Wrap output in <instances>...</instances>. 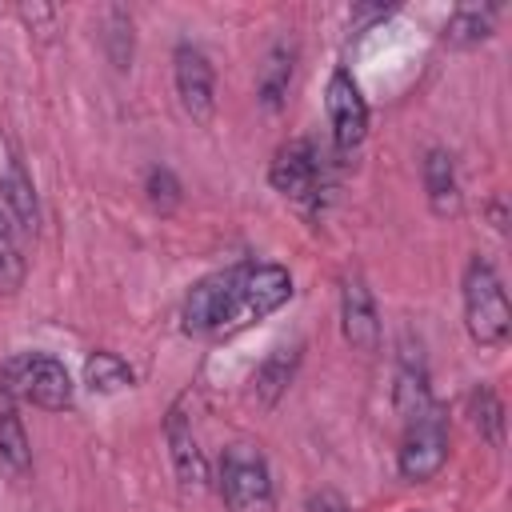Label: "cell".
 <instances>
[{"label":"cell","mask_w":512,"mask_h":512,"mask_svg":"<svg viewBox=\"0 0 512 512\" xmlns=\"http://www.w3.org/2000/svg\"><path fill=\"white\" fill-rule=\"evenodd\" d=\"M292 300V276L280 264H232L192 284L180 320L184 332L212 336L248 328Z\"/></svg>","instance_id":"cell-1"},{"label":"cell","mask_w":512,"mask_h":512,"mask_svg":"<svg viewBox=\"0 0 512 512\" xmlns=\"http://www.w3.org/2000/svg\"><path fill=\"white\" fill-rule=\"evenodd\" d=\"M268 180H272V188L284 200H292L308 216H320L324 204H328V196H332L328 156L308 136H296V140H288V144L276 148V156L268 164Z\"/></svg>","instance_id":"cell-2"},{"label":"cell","mask_w":512,"mask_h":512,"mask_svg":"<svg viewBox=\"0 0 512 512\" xmlns=\"http://www.w3.org/2000/svg\"><path fill=\"white\" fill-rule=\"evenodd\" d=\"M460 300H464V328L480 348H500L512 332V304L504 292L500 272L484 256H468L460 276Z\"/></svg>","instance_id":"cell-3"},{"label":"cell","mask_w":512,"mask_h":512,"mask_svg":"<svg viewBox=\"0 0 512 512\" xmlns=\"http://www.w3.org/2000/svg\"><path fill=\"white\" fill-rule=\"evenodd\" d=\"M0 396L12 404L28 400L44 412H64L72 408V376L48 352H20L0 364Z\"/></svg>","instance_id":"cell-4"},{"label":"cell","mask_w":512,"mask_h":512,"mask_svg":"<svg viewBox=\"0 0 512 512\" xmlns=\"http://www.w3.org/2000/svg\"><path fill=\"white\" fill-rule=\"evenodd\" d=\"M448 464V408L428 404L420 416L404 420V436L396 448V468L404 480L424 484Z\"/></svg>","instance_id":"cell-5"},{"label":"cell","mask_w":512,"mask_h":512,"mask_svg":"<svg viewBox=\"0 0 512 512\" xmlns=\"http://www.w3.org/2000/svg\"><path fill=\"white\" fill-rule=\"evenodd\" d=\"M220 496L232 512H268L272 508V472L252 444H232L220 456Z\"/></svg>","instance_id":"cell-6"},{"label":"cell","mask_w":512,"mask_h":512,"mask_svg":"<svg viewBox=\"0 0 512 512\" xmlns=\"http://www.w3.org/2000/svg\"><path fill=\"white\" fill-rule=\"evenodd\" d=\"M172 84L184 116L192 124H208L216 112V72H212V60L188 40H180L172 52Z\"/></svg>","instance_id":"cell-7"},{"label":"cell","mask_w":512,"mask_h":512,"mask_svg":"<svg viewBox=\"0 0 512 512\" xmlns=\"http://www.w3.org/2000/svg\"><path fill=\"white\" fill-rule=\"evenodd\" d=\"M324 112H328V128H332L336 152H352L368 136V100H364V92H360V84H356V76L348 68H336L328 76Z\"/></svg>","instance_id":"cell-8"},{"label":"cell","mask_w":512,"mask_h":512,"mask_svg":"<svg viewBox=\"0 0 512 512\" xmlns=\"http://www.w3.org/2000/svg\"><path fill=\"white\" fill-rule=\"evenodd\" d=\"M396 412L400 420L420 416L432 400V384H428V364H424V348L420 340H412V332L400 336V352H396V388H392Z\"/></svg>","instance_id":"cell-9"},{"label":"cell","mask_w":512,"mask_h":512,"mask_svg":"<svg viewBox=\"0 0 512 512\" xmlns=\"http://www.w3.org/2000/svg\"><path fill=\"white\" fill-rule=\"evenodd\" d=\"M340 332L356 352H376L380 348V316L368 284L360 276H348L340 284Z\"/></svg>","instance_id":"cell-10"},{"label":"cell","mask_w":512,"mask_h":512,"mask_svg":"<svg viewBox=\"0 0 512 512\" xmlns=\"http://www.w3.org/2000/svg\"><path fill=\"white\" fill-rule=\"evenodd\" d=\"M164 444H168L176 480L184 488H204L208 484V460H204L200 440H196V428H192V420L184 416L180 404H172L168 416H164Z\"/></svg>","instance_id":"cell-11"},{"label":"cell","mask_w":512,"mask_h":512,"mask_svg":"<svg viewBox=\"0 0 512 512\" xmlns=\"http://www.w3.org/2000/svg\"><path fill=\"white\" fill-rule=\"evenodd\" d=\"M420 176H424V196H428V208L440 216V220H452L460 216V176H456V160L452 152L444 148H428L424 160H420Z\"/></svg>","instance_id":"cell-12"},{"label":"cell","mask_w":512,"mask_h":512,"mask_svg":"<svg viewBox=\"0 0 512 512\" xmlns=\"http://www.w3.org/2000/svg\"><path fill=\"white\" fill-rule=\"evenodd\" d=\"M0 204H4V216L16 224V232L32 236L36 224H40V204H36V184L28 176V168L12 156L4 164V176H0Z\"/></svg>","instance_id":"cell-13"},{"label":"cell","mask_w":512,"mask_h":512,"mask_svg":"<svg viewBox=\"0 0 512 512\" xmlns=\"http://www.w3.org/2000/svg\"><path fill=\"white\" fill-rule=\"evenodd\" d=\"M292 76H296V44H292V40H276V44L264 52V64H260V72H256V100H260L268 112H280L284 100H288Z\"/></svg>","instance_id":"cell-14"},{"label":"cell","mask_w":512,"mask_h":512,"mask_svg":"<svg viewBox=\"0 0 512 512\" xmlns=\"http://www.w3.org/2000/svg\"><path fill=\"white\" fill-rule=\"evenodd\" d=\"M296 364H300V344H276V348L256 364V372H252V392H256V400H260L264 408H272V404L288 392V384H292V376H296Z\"/></svg>","instance_id":"cell-15"},{"label":"cell","mask_w":512,"mask_h":512,"mask_svg":"<svg viewBox=\"0 0 512 512\" xmlns=\"http://www.w3.org/2000/svg\"><path fill=\"white\" fill-rule=\"evenodd\" d=\"M496 12H500L496 4H460V8L448 16V24H444V40H448L452 48H472V44L488 40Z\"/></svg>","instance_id":"cell-16"},{"label":"cell","mask_w":512,"mask_h":512,"mask_svg":"<svg viewBox=\"0 0 512 512\" xmlns=\"http://www.w3.org/2000/svg\"><path fill=\"white\" fill-rule=\"evenodd\" d=\"M0 464L12 476H24L32 468V448H28V432L16 416L12 400H0Z\"/></svg>","instance_id":"cell-17"},{"label":"cell","mask_w":512,"mask_h":512,"mask_svg":"<svg viewBox=\"0 0 512 512\" xmlns=\"http://www.w3.org/2000/svg\"><path fill=\"white\" fill-rule=\"evenodd\" d=\"M84 384L100 396H112V392H124L136 384V372L116 356V352H92L84 360Z\"/></svg>","instance_id":"cell-18"},{"label":"cell","mask_w":512,"mask_h":512,"mask_svg":"<svg viewBox=\"0 0 512 512\" xmlns=\"http://www.w3.org/2000/svg\"><path fill=\"white\" fill-rule=\"evenodd\" d=\"M468 416H472V428L480 432V440H488L492 448L504 444V404L488 384H476L468 392Z\"/></svg>","instance_id":"cell-19"},{"label":"cell","mask_w":512,"mask_h":512,"mask_svg":"<svg viewBox=\"0 0 512 512\" xmlns=\"http://www.w3.org/2000/svg\"><path fill=\"white\" fill-rule=\"evenodd\" d=\"M24 276H28V264H24V252L16 240V224L0 212V292L16 296L24 288Z\"/></svg>","instance_id":"cell-20"},{"label":"cell","mask_w":512,"mask_h":512,"mask_svg":"<svg viewBox=\"0 0 512 512\" xmlns=\"http://www.w3.org/2000/svg\"><path fill=\"white\" fill-rule=\"evenodd\" d=\"M104 52H108V60L124 72V68H132V44H136V36H132V12H124V8H108L104 12Z\"/></svg>","instance_id":"cell-21"},{"label":"cell","mask_w":512,"mask_h":512,"mask_svg":"<svg viewBox=\"0 0 512 512\" xmlns=\"http://www.w3.org/2000/svg\"><path fill=\"white\" fill-rule=\"evenodd\" d=\"M144 192H148V204L160 208V212H172V208L180 204V180H176V172L164 168V164L148 168V176H144Z\"/></svg>","instance_id":"cell-22"},{"label":"cell","mask_w":512,"mask_h":512,"mask_svg":"<svg viewBox=\"0 0 512 512\" xmlns=\"http://www.w3.org/2000/svg\"><path fill=\"white\" fill-rule=\"evenodd\" d=\"M308 512H348V504H344L336 492L324 488V492H312V496H308Z\"/></svg>","instance_id":"cell-23"}]
</instances>
